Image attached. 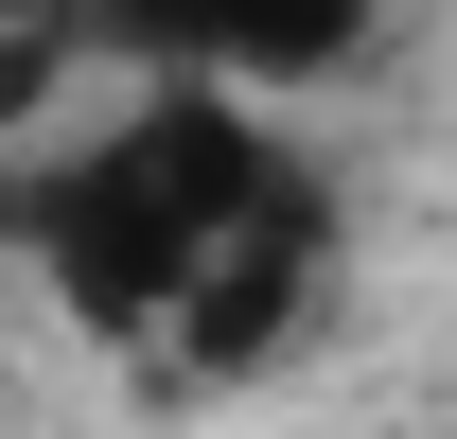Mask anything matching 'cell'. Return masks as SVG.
<instances>
[{"label": "cell", "mask_w": 457, "mask_h": 439, "mask_svg": "<svg viewBox=\"0 0 457 439\" xmlns=\"http://www.w3.org/2000/svg\"><path fill=\"white\" fill-rule=\"evenodd\" d=\"M18 264L54 281L71 334L159 352L194 386H246L335 299V176L264 123V88L141 70L88 141H54L18 176Z\"/></svg>", "instance_id": "6da1fadb"}, {"label": "cell", "mask_w": 457, "mask_h": 439, "mask_svg": "<svg viewBox=\"0 0 457 439\" xmlns=\"http://www.w3.org/2000/svg\"><path fill=\"white\" fill-rule=\"evenodd\" d=\"M88 54L123 70H212V88H335L370 70V0H88Z\"/></svg>", "instance_id": "7a4b0ae2"}, {"label": "cell", "mask_w": 457, "mask_h": 439, "mask_svg": "<svg viewBox=\"0 0 457 439\" xmlns=\"http://www.w3.org/2000/svg\"><path fill=\"white\" fill-rule=\"evenodd\" d=\"M71 54H88V0H0V88H18V106H36Z\"/></svg>", "instance_id": "3957f363"}]
</instances>
